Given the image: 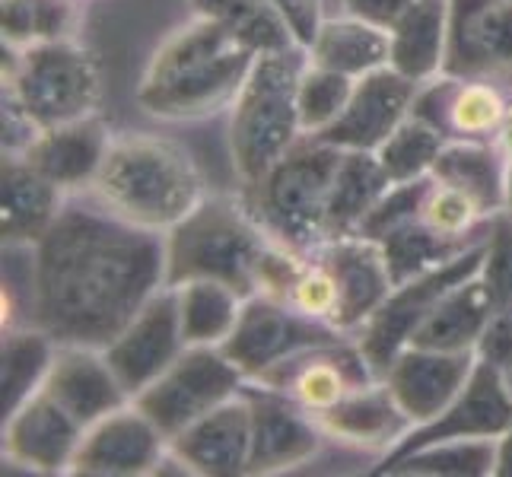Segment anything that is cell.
<instances>
[{"label": "cell", "mask_w": 512, "mask_h": 477, "mask_svg": "<svg viewBox=\"0 0 512 477\" xmlns=\"http://www.w3.org/2000/svg\"><path fill=\"white\" fill-rule=\"evenodd\" d=\"M166 284V233L67 201L32 245V325L58 344L109 347Z\"/></svg>", "instance_id": "cell-1"}, {"label": "cell", "mask_w": 512, "mask_h": 477, "mask_svg": "<svg viewBox=\"0 0 512 477\" xmlns=\"http://www.w3.org/2000/svg\"><path fill=\"white\" fill-rule=\"evenodd\" d=\"M258 58L226 26L194 16L156 48L137 86V102L156 118L194 121L236 102Z\"/></svg>", "instance_id": "cell-2"}, {"label": "cell", "mask_w": 512, "mask_h": 477, "mask_svg": "<svg viewBox=\"0 0 512 477\" xmlns=\"http://www.w3.org/2000/svg\"><path fill=\"white\" fill-rule=\"evenodd\" d=\"M93 198L153 233H169L207 198V185L191 153L160 134H118L112 137Z\"/></svg>", "instance_id": "cell-3"}, {"label": "cell", "mask_w": 512, "mask_h": 477, "mask_svg": "<svg viewBox=\"0 0 512 477\" xmlns=\"http://www.w3.org/2000/svg\"><path fill=\"white\" fill-rule=\"evenodd\" d=\"M274 242L277 236L261 223L255 207L226 194H207L166 233V284L220 280L242 296H255L261 264Z\"/></svg>", "instance_id": "cell-4"}, {"label": "cell", "mask_w": 512, "mask_h": 477, "mask_svg": "<svg viewBox=\"0 0 512 477\" xmlns=\"http://www.w3.org/2000/svg\"><path fill=\"white\" fill-rule=\"evenodd\" d=\"M306 51H264L229 105V153L245 188H255L277 159L306 137L299 121V74Z\"/></svg>", "instance_id": "cell-5"}, {"label": "cell", "mask_w": 512, "mask_h": 477, "mask_svg": "<svg viewBox=\"0 0 512 477\" xmlns=\"http://www.w3.org/2000/svg\"><path fill=\"white\" fill-rule=\"evenodd\" d=\"M341 156V147L306 134L284 159H277V166L252 188V207L271 236L306 255L328 239V201Z\"/></svg>", "instance_id": "cell-6"}, {"label": "cell", "mask_w": 512, "mask_h": 477, "mask_svg": "<svg viewBox=\"0 0 512 477\" xmlns=\"http://www.w3.org/2000/svg\"><path fill=\"white\" fill-rule=\"evenodd\" d=\"M99 67L86 48L70 39L35 42L16 58L7 93L39 128L67 125L96 115Z\"/></svg>", "instance_id": "cell-7"}, {"label": "cell", "mask_w": 512, "mask_h": 477, "mask_svg": "<svg viewBox=\"0 0 512 477\" xmlns=\"http://www.w3.org/2000/svg\"><path fill=\"white\" fill-rule=\"evenodd\" d=\"M245 382L249 379L226 357L223 347H185L182 357L160 373V379H153L134 404L172 443L194 420L239 395Z\"/></svg>", "instance_id": "cell-8"}, {"label": "cell", "mask_w": 512, "mask_h": 477, "mask_svg": "<svg viewBox=\"0 0 512 477\" xmlns=\"http://www.w3.org/2000/svg\"><path fill=\"white\" fill-rule=\"evenodd\" d=\"M484 255H487V239L471 245V249L462 252L458 258L439 264V268H430V271L408 277L392 287V293L385 296V303L373 312V318L353 334L360 350L366 353V360L373 363L379 376L388 369V363L411 344L414 331L427 322V315L436 309L439 299H443L452 287L462 284V280L481 271Z\"/></svg>", "instance_id": "cell-9"}, {"label": "cell", "mask_w": 512, "mask_h": 477, "mask_svg": "<svg viewBox=\"0 0 512 477\" xmlns=\"http://www.w3.org/2000/svg\"><path fill=\"white\" fill-rule=\"evenodd\" d=\"M341 338H350V334L328 322H315V318L293 309L287 299L255 293L245 296L239 322L226 338L223 353L242 369L245 379H258L299 350Z\"/></svg>", "instance_id": "cell-10"}, {"label": "cell", "mask_w": 512, "mask_h": 477, "mask_svg": "<svg viewBox=\"0 0 512 477\" xmlns=\"http://www.w3.org/2000/svg\"><path fill=\"white\" fill-rule=\"evenodd\" d=\"M376 379L382 376L366 360L357 338H341L331 344L299 350L252 382L277 388V392L293 398L309 414H322Z\"/></svg>", "instance_id": "cell-11"}, {"label": "cell", "mask_w": 512, "mask_h": 477, "mask_svg": "<svg viewBox=\"0 0 512 477\" xmlns=\"http://www.w3.org/2000/svg\"><path fill=\"white\" fill-rule=\"evenodd\" d=\"M443 74L512 83V0H449Z\"/></svg>", "instance_id": "cell-12"}, {"label": "cell", "mask_w": 512, "mask_h": 477, "mask_svg": "<svg viewBox=\"0 0 512 477\" xmlns=\"http://www.w3.org/2000/svg\"><path fill=\"white\" fill-rule=\"evenodd\" d=\"M509 420H512V392L506 382V369L478 357L471 379L452 398L449 408L443 414H436L433 420L414 427L392 452H385L382 465H392L395 458L408 455L411 449L443 443V439H497L509 427Z\"/></svg>", "instance_id": "cell-13"}, {"label": "cell", "mask_w": 512, "mask_h": 477, "mask_svg": "<svg viewBox=\"0 0 512 477\" xmlns=\"http://www.w3.org/2000/svg\"><path fill=\"white\" fill-rule=\"evenodd\" d=\"M185 347L188 344L179 322V296H175V287H163L105 347V360L112 363L128 395L137 398L153 379H160V373H166L182 357Z\"/></svg>", "instance_id": "cell-14"}, {"label": "cell", "mask_w": 512, "mask_h": 477, "mask_svg": "<svg viewBox=\"0 0 512 477\" xmlns=\"http://www.w3.org/2000/svg\"><path fill=\"white\" fill-rule=\"evenodd\" d=\"M166 449L169 439L163 436V430L134 401H128L125 408L99 417L83 430L70 474H83V477L153 474Z\"/></svg>", "instance_id": "cell-15"}, {"label": "cell", "mask_w": 512, "mask_h": 477, "mask_svg": "<svg viewBox=\"0 0 512 477\" xmlns=\"http://www.w3.org/2000/svg\"><path fill=\"white\" fill-rule=\"evenodd\" d=\"M417 90L420 83L398 74L392 64L369 70L353 83V96L338 121L328 125L322 134H315V140L341 150L376 153L401 121L414 112Z\"/></svg>", "instance_id": "cell-16"}, {"label": "cell", "mask_w": 512, "mask_h": 477, "mask_svg": "<svg viewBox=\"0 0 512 477\" xmlns=\"http://www.w3.org/2000/svg\"><path fill=\"white\" fill-rule=\"evenodd\" d=\"M245 398L252 404V458L249 474H274L293 465H303L315 455L325 430L319 427L315 414L299 408L277 388L261 382L242 385Z\"/></svg>", "instance_id": "cell-17"}, {"label": "cell", "mask_w": 512, "mask_h": 477, "mask_svg": "<svg viewBox=\"0 0 512 477\" xmlns=\"http://www.w3.org/2000/svg\"><path fill=\"white\" fill-rule=\"evenodd\" d=\"M312 255L331 271L338 287L334 328L357 334L395 287L385 249L369 236H341L325 239L319 249H312Z\"/></svg>", "instance_id": "cell-18"}, {"label": "cell", "mask_w": 512, "mask_h": 477, "mask_svg": "<svg viewBox=\"0 0 512 477\" xmlns=\"http://www.w3.org/2000/svg\"><path fill=\"white\" fill-rule=\"evenodd\" d=\"M478 366L474 350H430L408 344L382 373L414 427L443 414Z\"/></svg>", "instance_id": "cell-19"}, {"label": "cell", "mask_w": 512, "mask_h": 477, "mask_svg": "<svg viewBox=\"0 0 512 477\" xmlns=\"http://www.w3.org/2000/svg\"><path fill=\"white\" fill-rule=\"evenodd\" d=\"M83 430L48 392H35L4 417V462L26 465L35 474H70Z\"/></svg>", "instance_id": "cell-20"}, {"label": "cell", "mask_w": 512, "mask_h": 477, "mask_svg": "<svg viewBox=\"0 0 512 477\" xmlns=\"http://www.w3.org/2000/svg\"><path fill=\"white\" fill-rule=\"evenodd\" d=\"M506 109L509 102L497 83L452 74L420 83L414 99V115L430 121L446 140H497Z\"/></svg>", "instance_id": "cell-21"}, {"label": "cell", "mask_w": 512, "mask_h": 477, "mask_svg": "<svg viewBox=\"0 0 512 477\" xmlns=\"http://www.w3.org/2000/svg\"><path fill=\"white\" fill-rule=\"evenodd\" d=\"M185 458L191 474L236 477L249 474L252 458V404L245 392L223 401L220 408L194 420L169 443Z\"/></svg>", "instance_id": "cell-22"}, {"label": "cell", "mask_w": 512, "mask_h": 477, "mask_svg": "<svg viewBox=\"0 0 512 477\" xmlns=\"http://www.w3.org/2000/svg\"><path fill=\"white\" fill-rule=\"evenodd\" d=\"M42 392H48L83 427L134 401L115 376L112 363L105 360V350L80 344H58Z\"/></svg>", "instance_id": "cell-23"}, {"label": "cell", "mask_w": 512, "mask_h": 477, "mask_svg": "<svg viewBox=\"0 0 512 477\" xmlns=\"http://www.w3.org/2000/svg\"><path fill=\"white\" fill-rule=\"evenodd\" d=\"M109 144H112V131L102 125L99 115H90L80 121H67V125L42 128L39 137L20 156L58 188L74 191L96 182Z\"/></svg>", "instance_id": "cell-24"}, {"label": "cell", "mask_w": 512, "mask_h": 477, "mask_svg": "<svg viewBox=\"0 0 512 477\" xmlns=\"http://www.w3.org/2000/svg\"><path fill=\"white\" fill-rule=\"evenodd\" d=\"M64 188H58L23 156L4 153L0 175V236L4 245H35L64 210Z\"/></svg>", "instance_id": "cell-25"}, {"label": "cell", "mask_w": 512, "mask_h": 477, "mask_svg": "<svg viewBox=\"0 0 512 477\" xmlns=\"http://www.w3.org/2000/svg\"><path fill=\"white\" fill-rule=\"evenodd\" d=\"M325 436H338L344 443L392 452L404 436L414 430V420L404 414L385 379L363 385L360 392L347 395L334 408L315 414Z\"/></svg>", "instance_id": "cell-26"}, {"label": "cell", "mask_w": 512, "mask_h": 477, "mask_svg": "<svg viewBox=\"0 0 512 477\" xmlns=\"http://www.w3.org/2000/svg\"><path fill=\"white\" fill-rule=\"evenodd\" d=\"M430 175L436 182L468 194L487 217L506 210L509 159L497 147V140H446Z\"/></svg>", "instance_id": "cell-27"}, {"label": "cell", "mask_w": 512, "mask_h": 477, "mask_svg": "<svg viewBox=\"0 0 512 477\" xmlns=\"http://www.w3.org/2000/svg\"><path fill=\"white\" fill-rule=\"evenodd\" d=\"M490 287L484 284L481 271L462 280L458 287H452L443 299L436 303V309L427 315L411 344L414 347H430V350H474L487 331L490 322Z\"/></svg>", "instance_id": "cell-28"}, {"label": "cell", "mask_w": 512, "mask_h": 477, "mask_svg": "<svg viewBox=\"0 0 512 477\" xmlns=\"http://www.w3.org/2000/svg\"><path fill=\"white\" fill-rule=\"evenodd\" d=\"M392 64L398 74L427 83L443 74L449 42V0H414L392 26Z\"/></svg>", "instance_id": "cell-29"}, {"label": "cell", "mask_w": 512, "mask_h": 477, "mask_svg": "<svg viewBox=\"0 0 512 477\" xmlns=\"http://www.w3.org/2000/svg\"><path fill=\"white\" fill-rule=\"evenodd\" d=\"M481 277L490 287V322L478 344V357L509 369L512 366V214L493 217L490 236H487V255L481 264Z\"/></svg>", "instance_id": "cell-30"}, {"label": "cell", "mask_w": 512, "mask_h": 477, "mask_svg": "<svg viewBox=\"0 0 512 477\" xmlns=\"http://www.w3.org/2000/svg\"><path fill=\"white\" fill-rule=\"evenodd\" d=\"M392 58V35L357 16L341 20H322L315 39L306 48V61L328 70H338L353 80H360L369 70H379Z\"/></svg>", "instance_id": "cell-31"}, {"label": "cell", "mask_w": 512, "mask_h": 477, "mask_svg": "<svg viewBox=\"0 0 512 477\" xmlns=\"http://www.w3.org/2000/svg\"><path fill=\"white\" fill-rule=\"evenodd\" d=\"M392 188L376 153L344 150L328 201V239L357 236L382 194Z\"/></svg>", "instance_id": "cell-32"}, {"label": "cell", "mask_w": 512, "mask_h": 477, "mask_svg": "<svg viewBox=\"0 0 512 477\" xmlns=\"http://www.w3.org/2000/svg\"><path fill=\"white\" fill-rule=\"evenodd\" d=\"M55 353L58 341L39 325L4 328V350H0V408H4V417H10L35 392H42Z\"/></svg>", "instance_id": "cell-33"}, {"label": "cell", "mask_w": 512, "mask_h": 477, "mask_svg": "<svg viewBox=\"0 0 512 477\" xmlns=\"http://www.w3.org/2000/svg\"><path fill=\"white\" fill-rule=\"evenodd\" d=\"M188 347H223L233 334L245 296L220 280H185L175 287Z\"/></svg>", "instance_id": "cell-34"}, {"label": "cell", "mask_w": 512, "mask_h": 477, "mask_svg": "<svg viewBox=\"0 0 512 477\" xmlns=\"http://www.w3.org/2000/svg\"><path fill=\"white\" fill-rule=\"evenodd\" d=\"M198 16H207L249 45L258 55L264 51H306L296 32L271 0H191Z\"/></svg>", "instance_id": "cell-35"}, {"label": "cell", "mask_w": 512, "mask_h": 477, "mask_svg": "<svg viewBox=\"0 0 512 477\" xmlns=\"http://www.w3.org/2000/svg\"><path fill=\"white\" fill-rule=\"evenodd\" d=\"M490 233V229H487ZM455 239V236H443V233H436L433 226H427L417 217L411 220H404L398 226H392L382 239H376L382 249H385V258H388V268H392V277H395V284H401V280H408V277H417L423 271H430V268H439V264H446L452 258H458L462 252H468L471 245H478L481 239Z\"/></svg>", "instance_id": "cell-36"}, {"label": "cell", "mask_w": 512, "mask_h": 477, "mask_svg": "<svg viewBox=\"0 0 512 477\" xmlns=\"http://www.w3.org/2000/svg\"><path fill=\"white\" fill-rule=\"evenodd\" d=\"M379 474H423V477H487L497 471V439H443L411 449Z\"/></svg>", "instance_id": "cell-37"}, {"label": "cell", "mask_w": 512, "mask_h": 477, "mask_svg": "<svg viewBox=\"0 0 512 477\" xmlns=\"http://www.w3.org/2000/svg\"><path fill=\"white\" fill-rule=\"evenodd\" d=\"M443 147H446V137L439 134L430 121H423L411 112L392 131V137L376 150V156L388 175V182L395 185V182H411V179L430 175Z\"/></svg>", "instance_id": "cell-38"}, {"label": "cell", "mask_w": 512, "mask_h": 477, "mask_svg": "<svg viewBox=\"0 0 512 477\" xmlns=\"http://www.w3.org/2000/svg\"><path fill=\"white\" fill-rule=\"evenodd\" d=\"M353 83L357 80L347 74L306 61L303 74H299L296 102H299V121H303V131L309 137L322 134L328 125L338 121V115L347 109V102L353 96Z\"/></svg>", "instance_id": "cell-39"}, {"label": "cell", "mask_w": 512, "mask_h": 477, "mask_svg": "<svg viewBox=\"0 0 512 477\" xmlns=\"http://www.w3.org/2000/svg\"><path fill=\"white\" fill-rule=\"evenodd\" d=\"M0 23H4V42L20 48L64 39L70 23V0H4Z\"/></svg>", "instance_id": "cell-40"}, {"label": "cell", "mask_w": 512, "mask_h": 477, "mask_svg": "<svg viewBox=\"0 0 512 477\" xmlns=\"http://www.w3.org/2000/svg\"><path fill=\"white\" fill-rule=\"evenodd\" d=\"M287 303L303 315L315 318V322L334 325V315H338V287H334L331 271L312 252L306 258V268L299 271V277L293 280V287L287 293Z\"/></svg>", "instance_id": "cell-41"}, {"label": "cell", "mask_w": 512, "mask_h": 477, "mask_svg": "<svg viewBox=\"0 0 512 477\" xmlns=\"http://www.w3.org/2000/svg\"><path fill=\"white\" fill-rule=\"evenodd\" d=\"M271 4L284 13V20L290 23V29L296 32V39L303 48H309V42L315 39V32L322 26V0H271Z\"/></svg>", "instance_id": "cell-42"}, {"label": "cell", "mask_w": 512, "mask_h": 477, "mask_svg": "<svg viewBox=\"0 0 512 477\" xmlns=\"http://www.w3.org/2000/svg\"><path fill=\"white\" fill-rule=\"evenodd\" d=\"M411 4L414 0H344L350 16L373 23L379 29H388V32H392V26L401 20L404 13H408Z\"/></svg>", "instance_id": "cell-43"}, {"label": "cell", "mask_w": 512, "mask_h": 477, "mask_svg": "<svg viewBox=\"0 0 512 477\" xmlns=\"http://www.w3.org/2000/svg\"><path fill=\"white\" fill-rule=\"evenodd\" d=\"M493 477H512V420L497 436V471H493Z\"/></svg>", "instance_id": "cell-44"}, {"label": "cell", "mask_w": 512, "mask_h": 477, "mask_svg": "<svg viewBox=\"0 0 512 477\" xmlns=\"http://www.w3.org/2000/svg\"><path fill=\"white\" fill-rule=\"evenodd\" d=\"M497 147L506 153V159L512 163V102H509L506 118H503V125H500V131H497Z\"/></svg>", "instance_id": "cell-45"}, {"label": "cell", "mask_w": 512, "mask_h": 477, "mask_svg": "<svg viewBox=\"0 0 512 477\" xmlns=\"http://www.w3.org/2000/svg\"><path fill=\"white\" fill-rule=\"evenodd\" d=\"M506 210L512 214V163H509V194H506Z\"/></svg>", "instance_id": "cell-46"}, {"label": "cell", "mask_w": 512, "mask_h": 477, "mask_svg": "<svg viewBox=\"0 0 512 477\" xmlns=\"http://www.w3.org/2000/svg\"><path fill=\"white\" fill-rule=\"evenodd\" d=\"M506 382H509V392H512V366L506 369Z\"/></svg>", "instance_id": "cell-47"}, {"label": "cell", "mask_w": 512, "mask_h": 477, "mask_svg": "<svg viewBox=\"0 0 512 477\" xmlns=\"http://www.w3.org/2000/svg\"><path fill=\"white\" fill-rule=\"evenodd\" d=\"M70 4H74V0H70Z\"/></svg>", "instance_id": "cell-48"}]
</instances>
